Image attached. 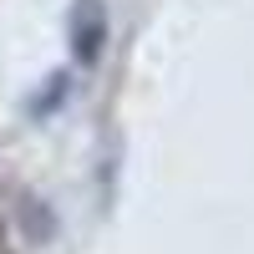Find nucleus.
I'll return each mask as SVG.
<instances>
[{
  "label": "nucleus",
  "mask_w": 254,
  "mask_h": 254,
  "mask_svg": "<svg viewBox=\"0 0 254 254\" xmlns=\"http://www.w3.org/2000/svg\"><path fill=\"white\" fill-rule=\"evenodd\" d=\"M0 224H5V203H0Z\"/></svg>",
  "instance_id": "obj_2"
},
{
  "label": "nucleus",
  "mask_w": 254,
  "mask_h": 254,
  "mask_svg": "<svg viewBox=\"0 0 254 254\" xmlns=\"http://www.w3.org/2000/svg\"><path fill=\"white\" fill-rule=\"evenodd\" d=\"M66 26H71L76 61H97L102 56V41H107V10H102V0H76Z\"/></svg>",
  "instance_id": "obj_1"
}]
</instances>
